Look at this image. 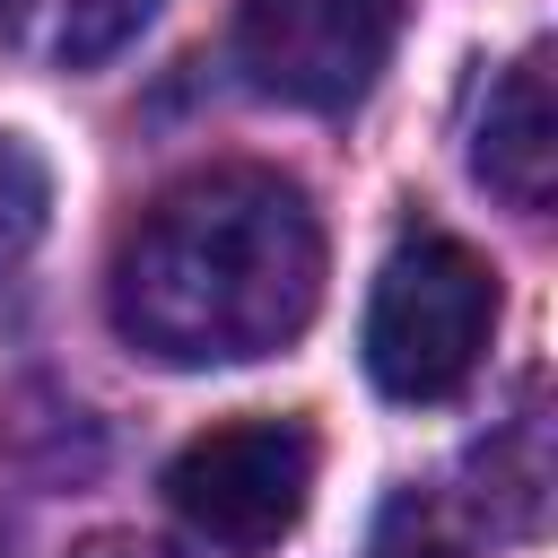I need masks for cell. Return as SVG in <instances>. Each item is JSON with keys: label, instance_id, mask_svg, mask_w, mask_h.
Wrapping results in <instances>:
<instances>
[{"label": "cell", "instance_id": "obj_1", "mask_svg": "<svg viewBox=\"0 0 558 558\" xmlns=\"http://www.w3.org/2000/svg\"><path fill=\"white\" fill-rule=\"evenodd\" d=\"M323 305L314 201L270 166L183 174L113 253V331L157 366H244Z\"/></svg>", "mask_w": 558, "mask_h": 558}, {"label": "cell", "instance_id": "obj_2", "mask_svg": "<svg viewBox=\"0 0 558 558\" xmlns=\"http://www.w3.org/2000/svg\"><path fill=\"white\" fill-rule=\"evenodd\" d=\"M497 331V270L462 235H401L366 296V375L392 401H453Z\"/></svg>", "mask_w": 558, "mask_h": 558}, {"label": "cell", "instance_id": "obj_3", "mask_svg": "<svg viewBox=\"0 0 558 558\" xmlns=\"http://www.w3.org/2000/svg\"><path fill=\"white\" fill-rule=\"evenodd\" d=\"M305 497H314V436L296 418H227L166 462V506L183 514L192 541L227 558L279 549Z\"/></svg>", "mask_w": 558, "mask_h": 558}, {"label": "cell", "instance_id": "obj_4", "mask_svg": "<svg viewBox=\"0 0 558 558\" xmlns=\"http://www.w3.org/2000/svg\"><path fill=\"white\" fill-rule=\"evenodd\" d=\"M401 0H235V61L296 113H340L375 87Z\"/></svg>", "mask_w": 558, "mask_h": 558}, {"label": "cell", "instance_id": "obj_5", "mask_svg": "<svg viewBox=\"0 0 558 558\" xmlns=\"http://www.w3.org/2000/svg\"><path fill=\"white\" fill-rule=\"evenodd\" d=\"M471 174L514 201V209H549V183H558V96H549V44H532L480 105V131H471Z\"/></svg>", "mask_w": 558, "mask_h": 558}, {"label": "cell", "instance_id": "obj_6", "mask_svg": "<svg viewBox=\"0 0 558 558\" xmlns=\"http://www.w3.org/2000/svg\"><path fill=\"white\" fill-rule=\"evenodd\" d=\"M166 0H0V44L35 70H96Z\"/></svg>", "mask_w": 558, "mask_h": 558}, {"label": "cell", "instance_id": "obj_7", "mask_svg": "<svg viewBox=\"0 0 558 558\" xmlns=\"http://www.w3.org/2000/svg\"><path fill=\"white\" fill-rule=\"evenodd\" d=\"M44 209H52V174H44V157H35L17 131H0V270L35 253Z\"/></svg>", "mask_w": 558, "mask_h": 558}, {"label": "cell", "instance_id": "obj_8", "mask_svg": "<svg viewBox=\"0 0 558 558\" xmlns=\"http://www.w3.org/2000/svg\"><path fill=\"white\" fill-rule=\"evenodd\" d=\"M366 558H471V549L453 541V523H445L427 497H392L384 523H375V549H366Z\"/></svg>", "mask_w": 558, "mask_h": 558}, {"label": "cell", "instance_id": "obj_9", "mask_svg": "<svg viewBox=\"0 0 558 558\" xmlns=\"http://www.w3.org/2000/svg\"><path fill=\"white\" fill-rule=\"evenodd\" d=\"M78 558H174V549L166 541H140V532H96Z\"/></svg>", "mask_w": 558, "mask_h": 558}]
</instances>
